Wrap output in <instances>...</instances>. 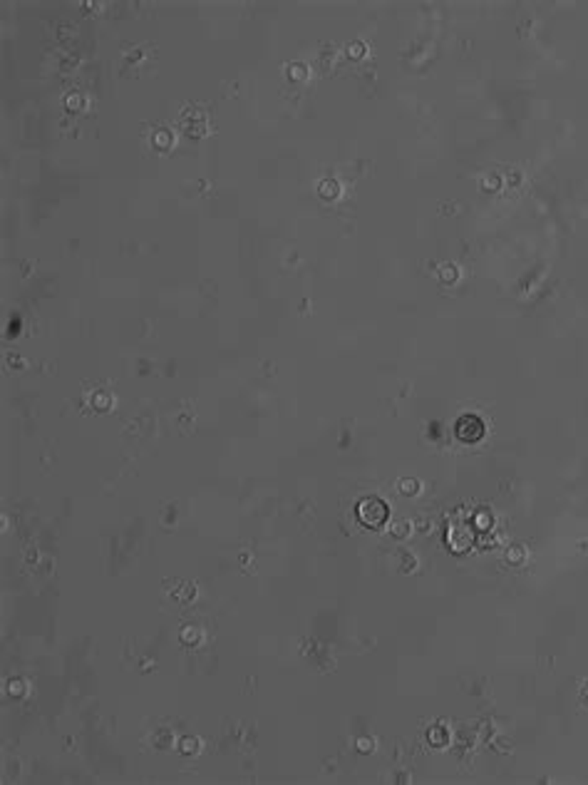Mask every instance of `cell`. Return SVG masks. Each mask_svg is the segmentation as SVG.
I'll return each mask as SVG.
<instances>
[{
    "label": "cell",
    "instance_id": "cell-1",
    "mask_svg": "<svg viewBox=\"0 0 588 785\" xmlns=\"http://www.w3.org/2000/svg\"><path fill=\"white\" fill-rule=\"evenodd\" d=\"M360 520L368 524V527H380L388 520V504L377 500V497H370L360 504Z\"/></svg>",
    "mask_w": 588,
    "mask_h": 785
}]
</instances>
